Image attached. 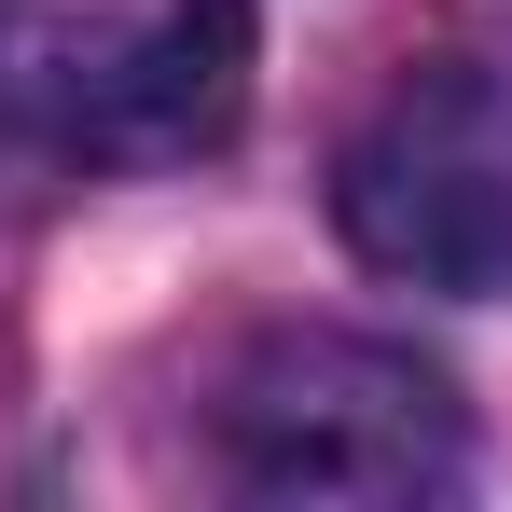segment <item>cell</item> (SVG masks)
<instances>
[{
    "instance_id": "6da1fadb",
    "label": "cell",
    "mask_w": 512,
    "mask_h": 512,
    "mask_svg": "<svg viewBox=\"0 0 512 512\" xmlns=\"http://www.w3.org/2000/svg\"><path fill=\"white\" fill-rule=\"evenodd\" d=\"M250 111V0H0V167H194Z\"/></svg>"
},
{
    "instance_id": "7a4b0ae2",
    "label": "cell",
    "mask_w": 512,
    "mask_h": 512,
    "mask_svg": "<svg viewBox=\"0 0 512 512\" xmlns=\"http://www.w3.org/2000/svg\"><path fill=\"white\" fill-rule=\"evenodd\" d=\"M208 471L236 499H346L416 512L471 485V416L416 346L374 333H250L208 388Z\"/></svg>"
},
{
    "instance_id": "3957f363",
    "label": "cell",
    "mask_w": 512,
    "mask_h": 512,
    "mask_svg": "<svg viewBox=\"0 0 512 512\" xmlns=\"http://www.w3.org/2000/svg\"><path fill=\"white\" fill-rule=\"evenodd\" d=\"M346 250L416 291H512V70L416 56L333 153Z\"/></svg>"
}]
</instances>
